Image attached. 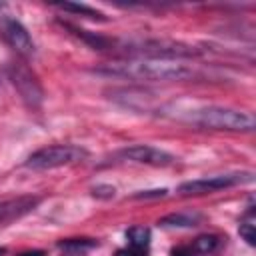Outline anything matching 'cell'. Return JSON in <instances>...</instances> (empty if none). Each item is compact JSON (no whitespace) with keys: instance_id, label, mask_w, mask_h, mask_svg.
<instances>
[{"instance_id":"cell-2","label":"cell","mask_w":256,"mask_h":256,"mask_svg":"<svg viewBox=\"0 0 256 256\" xmlns=\"http://www.w3.org/2000/svg\"><path fill=\"white\" fill-rule=\"evenodd\" d=\"M186 122H192L210 130H226V132H250L254 130V116L246 110L226 108V106H202L190 110L184 116Z\"/></svg>"},{"instance_id":"cell-8","label":"cell","mask_w":256,"mask_h":256,"mask_svg":"<svg viewBox=\"0 0 256 256\" xmlns=\"http://www.w3.org/2000/svg\"><path fill=\"white\" fill-rule=\"evenodd\" d=\"M38 204H40V198L38 196H32V194H22V196L0 200V226H6L10 222L26 216Z\"/></svg>"},{"instance_id":"cell-13","label":"cell","mask_w":256,"mask_h":256,"mask_svg":"<svg viewBox=\"0 0 256 256\" xmlns=\"http://www.w3.org/2000/svg\"><path fill=\"white\" fill-rule=\"evenodd\" d=\"M150 238H152V232H150L148 226H132V228L126 230V242H128L130 248L148 250Z\"/></svg>"},{"instance_id":"cell-16","label":"cell","mask_w":256,"mask_h":256,"mask_svg":"<svg viewBox=\"0 0 256 256\" xmlns=\"http://www.w3.org/2000/svg\"><path fill=\"white\" fill-rule=\"evenodd\" d=\"M92 194H94L96 198H112V196L116 194V190H114V186H110V184H98V186L92 188Z\"/></svg>"},{"instance_id":"cell-7","label":"cell","mask_w":256,"mask_h":256,"mask_svg":"<svg viewBox=\"0 0 256 256\" xmlns=\"http://www.w3.org/2000/svg\"><path fill=\"white\" fill-rule=\"evenodd\" d=\"M2 36L4 40L24 58L34 54V40L30 36V32L14 18H4L2 20Z\"/></svg>"},{"instance_id":"cell-15","label":"cell","mask_w":256,"mask_h":256,"mask_svg":"<svg viewBox=\"0 0 256 256\" xmlns=\"http://www.w3.org/2000/svg\"><path fill=\"white\" fill-rule=\"evenodd\" d=\"M238 234L242 236V240H246L248 246L256 244V230H254V210L250 206V210L246 212V216L240 220L238 224Z\"/></svg>"},{"instance_id":"cell-1","label":"cell","mask_w":256,"mask_h":256,"mask_svg":"<svg viewBox=\"0 0 256 256\" xmlns=\"http://www.w3.org/2000/svg\"><path fill=\"white\" fill-rule=\"evenodd\" d=\"M98 74L120 76L130 80H158V82H182L196 76V72L184 64L168 62V60H124L116 64H106L104 68H96Z\"/></svg>"},{"instance_id":"cell-9","label":"cell","mask_w":256,"mask_h":256,"mask_svg":"<svg viewBox=\"0 0 256 256\" xmlns=\"http://www.w3.org/2000/svg\"><path fill=\"white\" fill-rule=\"evenodd\" d=\"M62 26H66L74 36H78L80 40H84L88 46H92L94 50H100V52H104V50H116V40H112V38H108V36H100V34H96V32H88V30H82V28H78V26H74V24H68V22H62Z\"/></svg>"},{"instance_id":"cell-17","label":"cell","mask_w":256,"mask_h":256,"mask_svg":"<svg viewBox=\"0 0 256 256\" xmlns=\"http://www.w3.org/2000/svg\"><path fill=\"white\" fill-rule=\"evenodd\" d=\"M114 256H148V250H138V248H130V246H126V248L116 250Z\"/></svg>"},{"instance_id":"cell-14","label":"cell","mask_w":256,"mask_h":256,"mask_svg":"<svg viewBox=\"0 0 256 256\" xmlns=\"http://www.w3.org/2000/svg\"><path fill=\"white\" fill-rule=\"evenodd\" d=\"M60 10H64V12H72V14H82V16H86V18H92V20H106V16L100 12V10H94V8H90V6H86V4H74V2H60V4H56Z\"/></svg>"},{"instance_id":"cell-4","label":"cell","mask_w":256,"mask_h":256,"mask_svg":"<svg viewBox=\"0 0 256 256\" xmlns=\"http://www.w3.org/2000/svg\"><path fill=\"white\" fill-rule=\"evenodd\" d=\"M8 78L28 108H40L44 102V88L38 76L24 62L8 64Z\"/></svg>"},{"instance_id":"cell-10","label":"cell","mask_w":256,"mask_h":256,"mask_svg":"<svg viewBox=\"0 0 256 256\" xmlns=\"http://www.w3.org/2000/svg\"><path fill=\"white\" fill-rule=\"evenodd\" d=\"M202 214L200 212H172V214H166L158 220L160 226L164 228H192V226H200L202 224Z\"/></svg>"},{"instance_id":"cell-19","label":"cell","mask_w":256,"mask_h":256,"mask_svg":"<svg viewBox=\"0 0 256 256\" xmlns=\"http://www.w3.org/2000/svg\"><path fill=\"white\" fill-rule=\"evenodd\" d=\"M18 256H46L44 250H26V252H20Z\"/></svg>"},{"instance_id":"cell-11","label":"cell","mask_w":256,"mask_h":256,"mask_svg":"<svg viewBox=\"0 0 256 256\" xmlns=\"http://www.w3.org/2000/svg\"><path fill=\"white\" fill-rule=\"evenodd\" d=\"M98 246V240L94 238H66L58 242V248L64 250L68 256H82L86 250H92Z\"/></svg>"},{"instance_id":"cell-18","label":"cell","mask_w":256,"mask_h":256,"mask_svg":"<svg viewBox=\"0 0 256 256\" xmlns=\"http://www.w3.org/2000/svg\"><path fill=\"white\" fill-rule=\"evenodd\" d=\"M166 188H160V190H146V192H138L134 194V198H162L166 196Z\"/></svg>"},{"instance_id":"cell-5","label":"cell","mask_w":256,"mask_h":256,"mask_svg":"<svg viewBox=\"0 0 256 256\" xmlns=\"http://www.w3.org/2000/svg\"><path fill=\"white\" fill-rule=\"evenodd\" d=\"M254 180L252 172H234V174H216L208 178H198V180H188L178 186V194L182 196H200V194H210L218 192L224 188H232L238 184H248Z\"/></svg>"},{"instance_id":"cell-12","label":"cell","mask_w":256,"mask_h":256,"mask_svg":"<svg viewBox=\"0 0 256 256\" xmlns=\"http://www.w3.org/2000/svg\"><path fill=\"white\" fill-rule=\"evenodd\" d=\"M220 244H222V238L216 236V234H202V236H196L190 242V246L194 248V252L198 256H210V254H214L220 248Z\"/></svg>"},{"instance_id":"cell-3","label":"cell","mask_w":256,"mask_h":256,"mask_svg":"<svg viewBox=\"0 0 256 256\" xmlns=\"http://www.w3.org/2000/svg\"><path fill=\"white\" fill-rule=\"evenodd\" d=\"M88 158V150L76 144H52L32 152L26 160V168L32 170H50L60 166L78 164Z\"/></svg>"},{"instance_id":"cell-6","label":"cell","mask_w":256,"mask_h":256,"mask_svg":"<svg viewBox=\"0 0 256 256\" xmlns=\"http://www.w3.org/2000/svg\"><path fill=\"white\" fill-rule=\"evenodd\" d=\"M118 156L122 160H130V162H136V164H148V166H170L176 160L170 152L160 150V148L150 146V144L126 146L118 152Z\"/></svg>"},{"instance_id":"cell-20","label":"cell","mask_w":256,"mask_h":256,"mask_svg":"<svg viewBox=\"0 0 256 256\" xmlns=\"http://www.w3.org/2000/svg\"><path fill=\"white\" fill-rule=\"evenodd\" d=\"M4 252H6V248H0V256H2V254H4Z\"/></svg>"},{"instance_id":"cell-21","label":"cell","mask_w":256,"mask_h":256,"mask_svg":"<svg viewBox=\"0 0 256 256\" xmlns=\"http://www.w3.org/2000/svg\"><path fill=\"white\" fill-rule=\"evenodd\" d=\"M0 8H2V4H0Z\"/></svg>"}]
</instances>
